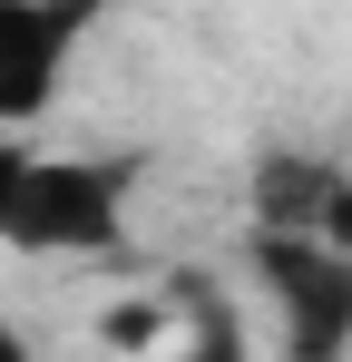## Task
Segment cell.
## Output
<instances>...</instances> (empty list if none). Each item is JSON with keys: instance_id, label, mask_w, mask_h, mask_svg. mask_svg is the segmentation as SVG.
<instances>
[{"instance_id": "obj_1", "label": "cell", "mask_w": 352, "mask_h": 362, "mask_svg": "<svg viewBox=\"0 0 352 362\" xmlns=\"http://www.w3.org/2000/svg\"><path fill=\"white\" fill-rule=\"evenodd\" d=\"M137 157H69L40 137H0V245L20 255H108L127 235Z\"/></svg>"}, {"instance_id": "obj_2", "label": "cell", "mask_w": 352, "mask_h": 362, "mask_svg": "<svg viewBox=\"0 0 352 362\" xmlns=\"http://www.w3.org/2000/svg\"><path fill=\"white\" fill-rule=\"evenodd\" d=\"M108 0H0V137H40Z\"/></svg>"}, {"instance_id": "obj_3", "label": "cell", "mask_w": 352, "mask_h": 362, "mask_svg": "<svg viewBox=\"0 0 352 362\" xmlns=\"http://www.w3.org/2000/svg\"><path fill=\"white\" fill-rule=\"evenodd\" d=\"M254 274H264V303H274L284 362H343L352 353V255L254 235Z\"/></svg>"}, {"instance_id": "obj_4", "label": "cell", "mask_w": 352, "mask_h": 362, "mask_svg": "<svg viewBox=\"0 0 352 362\" xmlns=\"http://www.w3.org/2000/svg\"><path fill=\"white\" fill-rule=\"evenodd\" d=\"M254 235L352 255V167H333V157H264L254 167Z\"/></svg>"}, {"instance_id": "obj_5", "label": "cell", "mask_w": 352, "mask_h": 362, "mask_svg": "<svg viewBox=\"0 0 352 362\" xmlns=\"http://www.w3.org/2000/svg\"><path fill=\"white\" fill-rule=\"evenodd\" d=\"M176 294H186V333L157 362H245V323H235V303L216 284H176Z\"/></svg>"}, {"instance_id": "obj_6", "label": "cell", "mask_w": 352, "mask_h": 362, "mask_svg": "<svg viewBox=\"0 0 352 362\" xmlns=\"http://www.w3.org/2000/svg\"><path fill=\"white\" fill-rule=\"evenodd\" d=\"M0 362H40V343H30L20 323H0Z\"/></svg>"}]
</instances>
